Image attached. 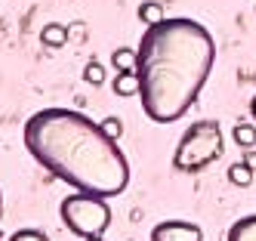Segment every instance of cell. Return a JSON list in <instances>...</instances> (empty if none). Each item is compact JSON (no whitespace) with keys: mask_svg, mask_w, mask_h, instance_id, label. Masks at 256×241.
Listing matches in <instances>:
<instances>
[{"mask_svg":"<svg viewBox=\"0 0 256 241\" xmlns=\"http://www.w3.org/2000/svg\"><path fill=\"white\" fill-rule=\"evenodd\" d=\"M253 179H256V167H250L247 161H238V164L228 167V182L238 185V189H247V185H253Z\"/></svg>","mask_w":256,"mask_h":241,"instance_id":"obj_10","label":"cell"},{"mask_svg":"<svg viewBox=\"0 0 256 241\" xmlns=\"http://www.w3.org/2000/svg\"><path fill=\"white\" fill-rule=\"evenodd\" d=\"M232 139L241 145V148H253L256 145V124H238L232 130Z\"/></svg>","mask_w":256,"mask_h":241,"instance_id":"obj_12","label":"cell"},{"mask_svg":"<svg viewBox=\"0 0 256 241\" xmlns=\"http://www.w3.org/2000/svg\"><path fill=\"white\" fill-rule=\"evenodd\" d=\"M40 44L46 50H62L68 44V25H59V22H50L40 28Z\"/></svg>","mask_w":256,"mask_h":241,"instance_id":"obj_7","label":"cell"},{"mask_svg":"<svg viewBox=\"0 0 256 241\" xmlns=\"http://www.w3.org/2000/svg\"><path fill=\"white\" fill-rule=\"evenodd\" d=\"M250 115H253V121H256V96L250 99Z\"/></svg>","mask_w":256,"mask_h":241,"instance_id":"obj_16","label":"cell"},{"mask_svg":"<svg viewBox=\"0 0 256 241\" xmlns=\"http://www.w3.org/2000/svg\"><path fill=\"white\" fill-rule=\"evenodd\" d=\"M0 216H4V195H0Z\"/></svg>","mask_w":256,"mask_h":241,"instance_id":"obj_17","label":"cell"},{"mask_svg":"<svg viewBox=\"0 0 256 241\" xmlns=\"http://www.w3.org/2000/svg\"><path fill=\"white\" fill-rule=\"evenodd\" d=\"M25 148L46 173L68 182L71 189L114 198L130 185V161L84 111L40 108L25 121Z\"/></svg>","mask_w":256,"mask_h":241,"instance_id":"obj_1","label":"cell"},{"mask_svg":"<svg viewBox=\"0 0 256 241\" xmlns=\"http://www.w3.org/2000/svg\"><path fill=\"white\" fill-rule=\"evenodd\" d=\"M136 16H139L142 25H158L160 19H167L164 16V7L158 4V0H142V4L136 7Z\"/></svg>","mask_w":256,"mask_h":241,"instance_id":"obj_11","label":"cell"},{"mask_svg":"<svg viewBox=\"0 0 256 241\" xmlns=\"http://www.w3.org/2000/svg\"><path fill=\"white\" fill-rule=\"evenodd\" d=\"M84 241H105V238H84Z\"/></svg>","mask_w":256,"mask_h":241,"instance_id":"obj_18","label":"cell"},{"mask_svg":"<svg viewBox=\"0 0 256 241\" xmlns=\"http://www.w3.org/2000/svg\"><path fill=\"white\" fill-rule=\"evenodd\" d=\"M10 241H50L40 229H19V232H12Z\"/></svg>","mask_w":256,"mask_h":241,"instance_id":"obj_15","label":"cell"},{"mask_svg":"<svg viewBox=\"0 0 256 241\" xmlns=\"http://www.w3.org/2000/svg\"><path fill=\"white\" fill-rule=\"evenodd\" d=\"M59 216L68 226V232H74L80 238H102L105 229L112 226V207H108V201L99 195H86V192H74V195L62 198Z\"/></svg>","mask_w":256,"mask_h":241,"instance_id":"obj_4","label":"cell"},{"mask_svg":"<svg viewBox=\"0 0 256 241\" xmlns=\"http://www.w3.org/2000/svg\"><path fill=\"white\" fill-rule=\"evenodd\" d=\"M112 90L118 96H139V90H142L139 71H118L114 81H112Z\"/></svg>","mask_w":256,"mask_h":241,"instance_id":"obj_6","label":"cell"},{"mask_svg":"<svg viewBox=\"0 0 256 241\" xmlns=\"http://www.w3.org/2000/svg\"><path fill=\"white\" fill-rule=\"evenodd\" d=\"M152 241H204V229L188 219H167L152 229Z\"/></svg>","mask_w":256,"mask_h":241,"instance_id":"obj_5","label":"cell"},{"mask_svg":"<svg viewBox=\"0 0 256 241\" xmlns=\"http://www.w3.org/2000/svg\"><path fill=\"white\" fill-rule=\"evenodd\" d=\"M99 124H102V130H105V133L112 136V139H120V136H124V121H120V118L108 115V118H105V121H99Z\"/></svg>","mask_w":256,"mask_h":241,"instance_id":"obj_14","label":"cell"},{"mask_svg":"<svg viewBox=\"0 0 256 241\" xmlns=\"http://www.w3.org/2000/svg\"><path fill=\"white\" fill-rule=\"evenodd\" d=\"M222 148H226V136H222L219 121H198L176 142L173 170L176 173H188V176L200 173V170H207L210 164H216L222 158Z\"/></svg>","mask_w":256,"mask_h":241,"instance_id":"obj_3","label":"cell"},{"mask_svg":"<svg viewBox=\"0 0 256 241\" xmlns=\"http://www.w3.org/2000/svg\"><path fill=\"white\" fill-rule=\"evenodd\" d=\"M105 74H108V71H105V65H102V62H96V59L84 65V81H86V84H93V87H102V84L108 81Z\"/></svg>","mask_w":256,"mask_h":241,"instance_id":"obj_13","label":"cell"},{"mask_svg":"<svg viewBox=\"0 0 256 241\" xmlns=\"http://www.w3.org/2000/svg\"><path fill=\"white\" fill-rule=\"evenodd\" d=\"M226 241H256V213L241 216L238 222H232Z\"/></svg>","mask_w":256,"mask_h":241,"instance_id":"obj_8","label":"cell"},{"mask_svg":"<svg viewBox=\"0 0 256 241\" xmlns=\"http://www.w3.org/2000/svg\"><path fill=\"white\" fill-rule=\"evenodd\" d=\"M139 99L154 124H173L194 105L204 90L213 59L216 41L198 19L173 16L148 25L139 41Z\"/></svg>","mask_w":256,"mask_h":241,"instance_id":"obj_2","label":"cell"},{"mask_svg":"<svg viewBox=\"0 0 256 241\" xmlns=\"http://www.w3.org/2000/svg\"><path fill=\"white\" fill-rule=\"evenodd\" d=\"M112 68L114 71H136L139 68V50H133V47H118L112 53Z\"/></svg>","mask_w":256,"mask_h":241,"instance_id":"obj_9","label":"cell"}]
</instances>
